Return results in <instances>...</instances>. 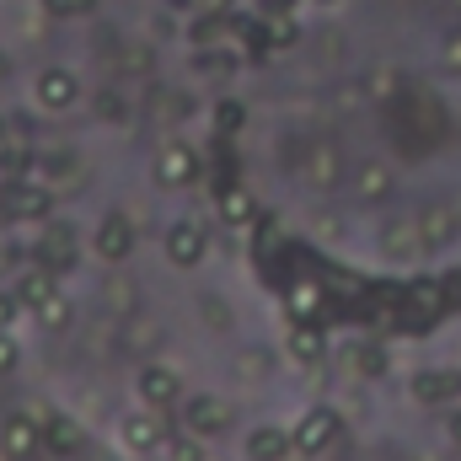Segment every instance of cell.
Masks as SVG:
<instances>
[{
  "label": "cell",
  "mask_w": 461,
  "mask_h": 461,
  "mask_svg": "<svg viewBox=\"0 0 461 461\" xmlns=\"http://www.w3.org/2000/svg\"><path fill=\"white\" fill-rule=\"evenodd\" d=\"M301 177H306V188L333 194V188L344 183V156H339V145H333V140H312V145L301 150Z\"/></svg>",
  "instance_id": "1"
},
{
  "label": "cell",
  "mask_w": 461,
  "mask_h": 461,
  "mask_svg": "<svg viewBox=\"0 0 461 461\" xmlns=\"http://www.w3.org/2000/svg\"><path fill=\"white\" fill-rule=\"evenodd\" d=\"M49 210H54L49 183H11L5 188V215L11 221H49Z\"/></svg>",
  "instance_id": "2"
},
{
  "label": "cell",
  "mask_w": 461,
  "mask_h": 461,
  "mask_svg": "<svg viewBox=\"0 0 461 461\" xmlns=\"http://www.w3.org/2000/svg\"><path fill=\"white\" fill-rule=\"evenodd\" d=\"M339 413L333 408H312L306 419H301V429H295V451H306V456H317V451H328L333 440H339Z\"/></svg>",
  "instance_id": "3"
},
{
  "label": "cell",
  "mask_w": 461,
  "mask_h": 461,
  "mask_svg": "<svg viewBox=\"0 0 461 461\" xmlns=\"http://www.w3.org/2000/svg\"><path fill=\"white\" fill-rule=\"evenodd\" d=\"M140 402L145 408H177L183 402V381L167 365H145L140 370Z\"/></svg>",
  "instance_id": "4"
},
{
  "label": "cell",
  "mask_w": 461,
  "mask_h": 461,
  "mask_svg": "<svg viewBox=\"0 0 461 461\" xmlns=\"http://www.w3.org/2000/svg\"><path fill=\"white\" fill-rule=\"evenodd\" d=\"M81 446H86V429L70 413H49L43 419V451L49 456H81Z\"/></svg>",
  "instance_id": "5"
},
{
  "label": "cell",
  "mask_w": 461,
  "mask_h": 461,
  "mask_svg": "<svg viewBox=\"0 0 461 461\" xmlns=\"http://www.w3.org/2000/svg\"><path fill=\"white\" fill-rule=\"evenodd\" d=\"M0 446H5L11 461H27L32 451H43V424H32L27 413H11L5 429H0Z\"/></svg>",
  "instance_id": "6"
},
{
  "label": "cell",
  "mask_w": 461,
  "mask_h": 461,
  "mask_svg": "<svg viewBox=\"0 0 461 461\" xmlns=\"http://www.w3.org/2000/svg\"><path fill=\"white\" fill-rule=\"evenodd\" d=\"M76 97H81V86H76L70 70H43L38 76V108L43 113H65V108H76Z\"/></svg>",
  "instance_id": "7"
},
{
  "label": "cell",
  "mask_w": 461,
  "mask_h": 461,
  "mask_svg": "<svg viewBox=\"0 0 461 461\" xmlns=\"http://www.w3.org/2000/svg\"><path fill=\"white\" fill-rule=\"evenodd\" d=\"M194 172H199V156L188 145H167L156 156V183L161 188H183V183H194Z\"/></svg>",
  "instance_id": "8"
},
{
  "label": "cell",
  "mask_w": 461,
  "mask_h": 461,
  "mask_svg": "<svg viewBox=\"0 0 461 461\" xmlns=\"http://www.w3.org/2000/svg\"><path fill=\"white\" fill-rule=\"evenodd\" d=\"M381 252L397 263V258H419V252H429V241H424V226L419 221H392V226L381 230Z\"/></svg>",
  "instance_id": "9"
},
{
  "label": "cell",
  "mask_w": 461,
  "mask_h": 461,
  "mask_svg": "<svg viewBox=\"0 0 461 461\" xmlns=\"http://www.w3.org/2000/svg\"><path fill=\"white\" fill-rule=\"evenodd\" d=\"M92 241H97V258H103V263H123V258L134 252V226H129L123 215H108Z\"/></svg>",
  "instance_id": "10"
},
{
  "label": "cell",
  "mask_w": 461,
  "mask_h": 461,
  "mask_svg": "<svg viewBox=\"0 0 461 461\" xmlns=\"http://www.w3.org/2000/svg\"><path fill=\"white\" fill-rule=\"evenodd\" d=\"M183 413H188V429L194 435H221L230 424V402H221V397H188Z\"/></svg>",
  "instance_id": "11"
},
{
  "label": "cell",
  "mask_w": 461,
  "mask_h": 461,
  "mask_svg": "<svg viewBox=\"0 0 461 461\" xmlns=\"http://www.w3.org/2000/svg\"><path fill=\"white\" fill-rule=\"evenodd\" d=\"M118 435H123V446H129V451H140V456H150V451L161 446V424H156L145 408H140V413H123Z\"/></svg>",
  "instance_id": "12"
},
{
  "label": "cell",
  "mask_w": 461,
  "mask_h": 461,
  "mask_svg": "<svg viewBox=\"0 0 461 461\" xmlns=\"http://www.w3.org/2000/svg\"><path fill=\"white\" fill-rule=\"evenodd\" d=\"M167 258H172L177 268H194V263L204 258V230L188 226V221H183V226H172V230H167Z\"/></svg>",
  "instance_id": "13"
},
{
  "label": "cell",
  "mask_w": 461,
  "mask_h": 461,
  "mask_svg": "<svg viewBox=\"0 0 461 461\" xmlns=\"http://www.w3.org/2000/svg\"><path fill=\"white\" fill-rule=\"evenodd\" d=\"M354 194H359V204H381V199L392 194V167H386V161H359Z\"/></svg>",
  "instance_id": "14"
},
{
  "label": "cell",
  "mask_w": 461,
  "mask_h": 461,
  "mask_svg": "<svg viewBox=\"0 0 461 461\" xmlns=\"http://www.w3.org/2000/svg\"><path fill=\"white\" fill-rule=\"evenodd\" d=\"M11 295H16L22 306H32V312H38V306L54 295V268L43 263V268H27V274H16V290H11Z\"/></svg>",
  "instance_id": "15"
},
{
  "label": "cell",
  "mask_w": 461,
  "mask_h": 461,
  "mask_svg": "<svg viewBox=\"0 0 461 461\" xmlns=\"http://www.w3.org/2000/svg\"><path fill=\"white\" fill-rule=\"evenodd\" d=\"M419 226H424V241H429V247H446V241L456 236L461 215H456V204H429V210L419 215Z\"/></svg>",
  "instance_id": "16"
},
{
  "label": "cell",
  "mask_w": 461,
  "mask_h": 461,
  "mask_svg": "<svg viewBox=\"0 0 461 461\" xmlns=\"http://www.w3.org/2000/svg\"><path fill=\"white\" fill-rule=\"evenodd\" d=\"M402 306H413L419 317H440V306H446V285H440V279H413V285L402 290Z\"/></svg>",
  "instance_id": "17"
},
{
  "label": "cell",
  "mask_w": 461,
  "mask_h": 461,
  "mask_svg": "<svg viewBox=\"0 0 461 461\" xmlns=\"http://www.w3.org/2000/svg\"><path fill=\"white\" fill-rule=\"evenodd\" d=\"M290 451H295V435H285V429H252V440H247L252 461H285Z\"/></svg>",
  "instance_id": "18"
},
{
  "label": "cell",
  "mask_w": 461,
  "mask_h": 461,
  "mask_svg": "<svg viewBox=\"0 0 461 461\" xmlns=\"http://www.w3.org/2000/svg\"><path fill=\"white\" fill-rule=\"evenodd\" d=\"M285 306H290L295 322H312V317L322 312V285H317V279H295L290 295H285Z\"/></svg>",
  "instance_id": "19"
},
{
  "label": "cell",
  "mask_w": 461,
  "mask_h": 461,
  "mask_svg": "<svg viewBox=\"0 0 461 461\" xmlns=\"http://www.w3.org/2000/svg\"><path fill=\"white\" fill-rule=\"evenodd\" d=\"M221 221H226L230 230H247L258 221V204H252L247 188H226V194H221Z\"/></svg>",
  "instance_id": "20"
},
{
  "label": "cell",
  "mask_w": 461,
  "mask_h": 461,
  "mask_svg": "<svg viewBox=\"0 0 461 461\" xmlns=\"http://www.w3.org/2000/svg\"><path fill=\"white\" fill-rule=\"evenodd\" d=\"M43 263L59 274V268H76V236H70V226H59V230H49L43 236Z\"/></svg>",
  "instance_id": "21"
},
{
  "label": "cell",
  "mask_w": 461,
  "mask_h": 461,
  "mask_svg": "<svg viewBox=\"0 0 461 461\" xmlns=\"http://www.w3.org/2000/svg\"><path fill=\"white\" fill-rule=\"evenodd\" d=\"M290 354H295L301 365H317V359L328 354V344H322V333H317L312 322H295V328H290Z\"/></svg>",
  "instance_id": "22"
},
{
  "label": "cell",
  "mask_w": 461,
  "mask_h": 461,
  "mask_svg": "<svg viewBox=\"0 0 461 461\" xmlns=\"http://www.w3.org/2000/svg\"><path fill=\"white\" fill-rule=\"evenodd\" d=\"M413 397L419 402H446V397H456V375H419Z\"/></svg>",
  "instance_id": "23"
},
{
  "label": "cell",
  "mask_w": 461,
  "mask_h": 461,
  "mask_svg": "<svg viewBox=\"0 0 461 461\" xmlns=\"http://www.w3.org/2000/svg\"><path fill=\"white\" fill-rule=\"evenodd\" d=\"M263 32H268V43H295V22H290V11H268V22H263Z\"/></svg>",
  "instance_id": "24"
},
{
  "label": "cell",
  "mask_w": 461,
  "mask_h": 461,
  "mask_svg": "<svg viewBox=\"0 0 461 461\" xmlns=\"http://www.w3.org/2000/svg\"><path fill=\"white\" fill-rule=\"evenodd\" d=\"M38 322H43L49 333H59V328H70V306H65L59 295H49V301L38 306Z\"/></svg>",
  "instance_id": "25"
},
{
  "label": "cell",
  "mask_w": 461,
  "mask_h": 461,
  "mask_svg": "<svg viewBox=\"0 0 461 461\" xmlns=\"http://www.w3.org/2000/svg\"><path fill=\"white\" fill-rule=\"evenodd\" d=\"M348 365H354L359 375H381V370H386V354H381V348H348Z\"/></svg>",
  "instance_id": "26"
},
{
  "label": "cell",
  "mask_w": 461,
  "mask_h": 461,
  "mask_svg": "<svg viewBox=\"0 0 461 461\" xmlns=\"http://www.w3.org/2000/svg\"><path fill=\"white\" fill-rule=\"evenodd\" d=\"M43 11H49V16H92L97 0H43Z\"/></svg>",
  "instance_id": "27"
},
{
  "label": "cell",
  "mask_w": 461,
  "mask_h": 461,
  "mask_svg": "<svg viewBox=\"0 0 461 461\" xmlns=\"http://www.w3.org/2000/svg\"><path fill=\"white\" fill-rule=\"evenodd\" d=\"M241 103H221V113H215V123H221V134H236V129H241Z\"/></svg>",
  "instance_id": "28"
},
{
  "label": "cell",
  "mask_w": 461,
  "mask_h": 461,
  "mask_svg": "<svg viewBox=\"0 0 461 461\" xmlns=\"http://www.w3.org/2000/svg\"><path fill=\"white\" fill-rule=\"evenodd\" d=\"M199 306H204V317H210V328H221V333L230 328V317H226V301H215V295H204Z\"/></svg>",
  "instance_id": "29"
},
{
  "label": "cell",
  "mask_w": 461,
  "mask_h": 461,
  "mask_svg": "<svg viewBox=\"0 0 461 461\" xmlns=\"http://www.w3.org/2000/svg\"><path fill=\"white\" fill-rule=\"evenodd\" d=\"M16 365H22V348H16V339H5V333H0V375H11Z\"/></svg>",
  "instance_id": "30"
},
{
  "label": "cell",
  "mask_w": 461,
  "mask_h": 461,
  "mask_svg": "<svg viewBox=\"0 0 461 461\" xmlns=\"http://www.w3.org/2000/svg\"><path fill=\"white\" fill-rule=\"evenodd\" d=\"M263 370H268V354H258V348L241 354V375H247V381H263Z\"/></svg>",
  "instance_id": "31"
},
{
  "label": "cell",
  "mask_w": 461,
  "mask_h": 461,
  "mask_svg": "<svg viewBox=\"0 0 461 461\" xmlns=\"http://www.w3.org/2000/svg\"><path fill=\"white\" fill-rule=\"evenodd\" d=\"M113 306H118V317H134V290L123 279H113Z\"/></svg>",
  "instance_id": "32"
},
{
  "label": "cell",
  "mask_w": 461,
  "mask_h": 461,
  "mask_svg": "<svg viewBox=\"0 0 461 461\" xmlns=\"http://www.w3.org/2000/svg\"><path fill=\"white\" fill-rule=\"evenodd\" d=\"M5 161H16V134H11V123H0V167Z\"/></svg>",
  "instance_id": "33"
},
{
  "label": "cell",
  "mask_w": 461,
  "mask_h": 461,
  "mask_svg": "<svg viewBox=\"0 0 461 461\" xmlns=\"http://www.w3.org/2000/svg\"><path fill=\"white\" fill-rule=\"evenodd\" d=\"M97 113L123 118V97H118V92H103V97H97Z\"/></svg>",
  "instance_id": "34"
},
{
  "label": "cell",
  "mask_w": 461,
  "mask_h": 461,
  "mask_svg": "<svg viewBox=\"0 0 461 461\" xmlns=\"http://www.w3.org/2000/svg\"><path fill=\"white\" fill-rule=\"evenodd\" d=\"M446 70H456L461 76V32L456 38H446Z\"/></svg>",
  "instance_id": "35"
},
{
  "label": "cell",
  "mask_w": 461,
  "mask_h": 461,
  "mask_svg": "<svg viewBox=\"0 0 461 461\" xmlns=\"http://www.w3.org/2000/svg\"><path fill=\"white\" fill-rule=\"evenodd\" d=\"M221 27H226V22H199V27H194V38H199V43H210V38H221Z\"/></svg>",
  "instance_id": "36"
},
{
  "label": "cell",
  "mask_w": 461,
  "mask_h": 461,
  "mask_svg": "<svg viewBox=\"0 0 461 461\" xmlns=\"http://www.w3.org/2000/svg\"><path fill=\"white\" fill-rule=\"evenodd\" d=\"M16 306H22V301H16V295H0V328H5V322H11V312H16Z\"/></svg>",
  "instance_id": "37"
},
{
  "label": "cell",
  "mask_w": 461,
  "mask_h": 461,
  "mask_svg": "<svg viewBox=\"0 0 461 461\" xmlns=\"http://www.w3.org/2000/svg\"><path fill=\"white\" fill-rule=\"evenodd\" d=\"M172 461H204V456H199V446H177V451H172Z\"/></svg>",
  "instance_id": "38"
},
{
  "label": "cell",
  "mask_w": 461,
  "mask_h": 461,
  "mask_svg": "<svg viewBox=\"0 0 461 461\" xmlns=\"http://www.w3.org/2000/svg\"><path fill=\"white\" fill-rule=\"evenodd\" d=\"M451 440L461 446V413H451Z\"/></svg>",
  "instance_id": "39"
},
{
  "label": "cell",
  "mask_w": 461,
  "mask_h": 461,
  "mask_svg": "<svg viewBox=\"0 0 461 461\" xmlns=\"http://www.w3.org/2000/svg\"><path fill=\"white\" fill-rule=\"evenodd\" d=\"M268 11H290V0H268Z\"/></svg>",
  "instance_id": "40"
},
{
  "label": "cell",
  "mask_w": 461,
  "mask_h": 461,
  "mask_svg": "<svg viewBox=\"0 0 461 461\" xmlns=\"http://www.w3.org/2000/svg\"><path fill=\"white\" fill-rule=\"evenodd\" d=\"M210 5H230V0H210Z\"/></svg>",
  "instance_id": "41"
},
{
  "label": "cell",
  "mask_w": 461,
  "mask_h": 461,
  "mask_svg": "<svg viewBox=\"0 0 461 461\" xmlns=\"http://www.w3.org/2000/svg\"><path fill=\"white\" fill-rule=\"evenodd\" d=\"M456 301H461V279H456Z\"/></svg>",
  "instance_id": "42"
},
{
  "label": "cell",
  "mask_w": 461,
  "mask_h": 461,
  "mask_svg": "<svg viewBox=\"0 0 461 461\" xmlns=\"http://www.w3.org/2000/svg\"><path fill=\"white\" fill-rule=\"evenodd\" d=\"M456 392H461V375H456Z\"/></svg>",
  "instance_id": "43"
}]
</instances>
